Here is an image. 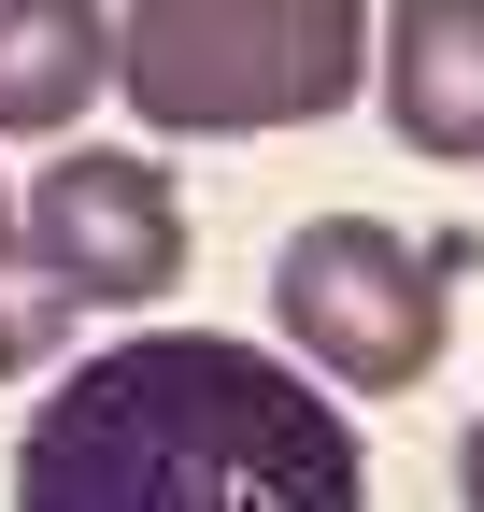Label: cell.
I'll list each match as a JSON object with an SVG mask.
<instances>
[{"label":"cell","instance_id":"obj_1","mask_svg":"<svg viewBox=\"0 0 484 512\" xmlns=\"http://www.w3.org/2000/svg\"><path fill=\"white\" fill-rule=\"evenodd\" d=\"M15 512H371V456L285 342L129 328L29 399Z\"/></svg>","mask_w":484,"mask_h":512},{"label":"cell","instance_id":"obj_2","mask_svg":"<svg viewBox=\"0 0 484 512\" xmlns=\"http://www.w3.org/2000/svg\"><path fill=\"white\" fill-rule=\"evenodd\" d=\"M129 72L157 143H271V128H328L371 86V0H114Z\"/></svg>","mask_w":484,"mask_h":512},{"label":"cell","instance_id":"obj_3","mask_svg":"<svg viewBox=\"0 0 484 512\" xmlns=\"http://www.w3.org/2000/svg\"><path fill=\"white\" fill-rule=\"evenodd\" d=\"M456 228H385V214H299L271 256V328L328 399H413L456 342Z\"/></svg>","mask_w":484,"mask_h":512},{"label":"cell","instance_id":"obj_4","mask_svg":"<svg viewBox=\"0 0 484 512\" xmlns=\"http://www.w3.org/2000/svg\"><path fill=\"white\" fill-rule=\"evenodd\" d=\"M15 228H29V271L72 313H157L171 285H186V256H200L186 185H171L143 143H57L29 171Z\"/></svg>","mask_w":484,"mask_h":512},{"label":"cell","instance_id":"obj_5","mask_svg":"<svg viewBox=\"0 0 484 512\" xmlns=\"http://www.w3.org/2000/svg\"><path fill=\"white\" fill-rule=\"evenodd\" d=\"M385 128L442 171H484V0H385L371 29Z\"/></svg>","mask_w":484,"mask_h":512},{"label":"cell","instance_id":"obj_6","mask_svg":"<svg viewBox=\"0 0 484 512\" xmlns=\"http://www.w3.org/2000/svg\"><path fill=\"white\" fill-rule=\"evenodd\" d=\"M129 72L114 0H0V143H72Z\"/></svg>","mask_w":484,"mask_h":512},{"label":"cell","instance_id":"obj_7","mask_svg":"<svg viewBox=\"0 0 484 512\" xmlns=\"http://www.w3.org/2000/svg\"><path fill=\"white\" fill-rule=\"evenodd\" d=\"M57 313H72V299H57V285L29 271V228H15V185H0V384H29V370L57 356Z\"/></svg>","mask_w":484,"mask_h":512},{"label":"cell","instance_id":"obj_8","mask_svg":"<svg viewBox=\"0 0 484 512\" xmlns=\"http://www.w3.org/2000/svg\"><path fill=\"white\" fill-rule=\"evenodd\" d=\"M456 512H484V413L456 427Z\"/></svg>","mask_w":484,"mask_h":512}]
</instances>
